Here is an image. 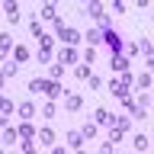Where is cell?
Segmentation results:
<instances>
[{
    "label": "cell",
    "mask_w": 154,
    "mask_h": 154,
    "mask_svg": "<svg viewBox=\"0 0 154 154\" xmlns=\"http://www.w3.org/2000/svg\"><path fill=\"white\" fill-rule=\"evenodd\" d=\"M84 3H87V0H84Z\"/></svg>",
    "instance_id": "42"
},
{
    "label": "cell",
    "mask_w": 154,
    "mask_h": 154,
    "mask_svg": "<svg viewBox=\"0 0 154 154\" xmlns=\"http://www.w3.org/2000/svg\"><path fill=\"white\" fill-rule=\"evenodd\" d=\"M112 71L116 74H125V71H128V55H125V51L112 55Z\"/></svg>",
    "instance_id": "10"
},
{
    "label": "cell",
    "mask_w": 154,
    "mask_h": 154,
    "mask_svg": "<svg viewBox=\"0 0 154 154\" xmlns=\"http://www.w3.org/2000/svg\"><path fill=\"white\" fill-rule=\"evenodd\" d=\"M58 61L61 64H77V45H64V48H58Z\"/></svg>",
    "instance_id": "6"
},
{
    "label": "cell",
    "mask_w": 154,
    "mask_h": 154,
    "mask_svg": "<svg viewBox=\"0 0 154 154\" xmlns=\"http://www.w3.org/2000/svg\"><path fill=\"white\" fill-rule=\"evenodd\" d=\"M16 112H19V119H32V116H35V103H16Z\"/></svg>",
    "instance_id": "16"
},
{
    "label": "cell",
    "mask_w": 154,
    "mask_h": 154,
    "mask_svg": "<svg viewBox=\"0 0 154 154\" xmlns=\"http://www.w3.org/2000/svg\"><path fill=\"white\" fill-rule=\"evenodd\" d=\"M135 3H138L141 10H148V7H151V0H135Z\"/></svg>",
    "instance_id": "40"
},
{
    "label": "cell",
    "mask_w": 154,
    "mask_h": 154,
    "mask_svg": "<svg viewBox=\"0 0 154 154\" xmlns=\"http://www.w3.org/2000/svg\"><path fill=\"white\" fill-rule=\"evenodd\" d=\"M51 26H55V35L61 38L64 45H80V42H84V32H80V29H74V26H67L64 19H55Z\"/></svg>",
    "instance_id": "1"
},
{
    "label": "cell",
    "mask_w": 154,
    "mask_h": 154,
    "mask_svg": "<svg viewBox=\"0 0 154 154\" xmlns=\"http://www.w3.org/2000/svg\"><path fill=\"white\" fill-rule=\"evenodd\" d=\"M138 51H141L144 58H154V45H151V38H141V42H138Z\"/></svg>",
    "instance_id": "26"
},
{
    "label": "cell",
    "mask_w": 154,
    "mask_h": 154,
    "mask_svg": "<svg viewBox=\"0 0 154 154\" xmlns=\"http://www.w3.org/2000/svg\"><path fill=\"white\" fill-rule=\"evenodd\" d=\"M42 93H45L48 100H58V96L64 93V87H61V80H55V77H51V80H42Z\"/></svg>",
    "instance_id": "5"
},
{
    "label": "cell",
    "mask_w": 154,
    "mask_h": 154,
    "mask_svg": "<svg viewBox=\"0 0 154 154\" xmlns=\"http://www.w3.org/2000/svg\"><path fill=\"white\" fill-rule=\"evenodd\" d=\"M109 90H112V93L119 96V100H122V96H128V90H132V84H125L122 77H119V80H109Z\"/></svg>",
    "instance_id": "9"
},
{
    "label": "cell",
    "mask_w": 154,
    "mask_h": 154,
    "mask_svg": "<svg viewBox=\"0 0 154 154\" xmlns=\"http://www.w3.org/2000/svg\"><path fill=\"white\" fill-rule=\"evenodd\" d=\"M16 132H19V141H23V151H26V154L35 151V132H38L35 125L29 122V119H23V122L16 125Z\"/></svg>",
    "instance_id": "2"
},
{
    "label": "cell",
    "mask_w": 154,
    "mask_h": 154,
    "mask_svg": "<svg viewBox=\"0 0 154 154\" xmlns=\"http://www.w3.org/2000/svg\"><path fill=\"white\" fill-rule=\"evenodd\" d=\"M96 132H100L96 122H84V125H80V135H84V138H96Z\"/></svg>",
    "instance_id": "24"
},
{
    "label": "cell",
    "mask_w": 154,
    "mask_h": 154,
    "mask_svg": "<svg viewBox=\"0 0 154 154\" xmlns=\"http://www.w3.org/2000/svg\"><path fill=\"white\" fill-rule=\"evenodd\" d=\"M42 19H58V0H45V7H42Z\"/></svg>",
    "instance_id": "12"
},
{
    "label": "cell",
    "mask_w": 154,
    "mask_h": 154,
    "mask_svg": "<svg viewBox=\"0 0 154 154\" xmlns=\"http://www.w3.org/2000/svg\"><path fill=\"white\" fill-rule=\"evenodd\" d=\"M135 84L141 87V90H148V87H151V71H144V74H135Z\"/></svg>",
    "instance_id": "28"
},
{
    "label": "cell",
    "mask_w": 154,
    "mask_h": 154,
    "mask_svg": "<svg viewBox=\"0 0 154 154\" xmlns=\"http://www.w3.org/2000/svg\"><path fill=\"white\" fill-rule=\"evenodd\" d=\"M135 103H138V106H144V109H148V103H151V96H148V90H144V93L138 96V100H135Z\"/></svg>",
    "instance_id": "37"
},
{
    "label": "cell",
    "mask_w": 154,
    "mask_h": 154,
    "mask_svg": "<svg viewBox=\"0 0 154 154\" xmlns=\"http://www.w3.org/2000/svg\"><path fill=\"white\" fill-rule=\"evenodd\" d=\"M42 112H45V119H55V112H58V109H55V103H48Z\"/></svg>",
    "instance_id": "38"
},
{
    "label": "cell",
    "mask_w": 154,
    "mask_h": 154,
    "mask_svg": "<svg viewBox=\"0 0 154 154\" xmlns=\"http://www.w3.org/2000/svg\"><path fill=\"white\" fill-rule=\"evenodd\" d=\"M64 109L67 112H80L84 109V96L80 93H64Z\"/></svg>",
    "instance_id": "7"
},
{
    "label": "cell",
    "mask_w": 154,
    "mask_h": 154,
    "mask_svg": "<svg viewBox=\"0 0 154 154\" xmlns=\"http://www.w3.org/2000/svg\"><path fill=\"white\" fill-rule=\"evenodd\" d=\"M90 67H93V64H84V61H80V64H74V77H77V80H87V77L93 74Z\"/></svg>",
    "instance_id": "20"
},
{
    "label": "cell",
    "mask_w": 154,
    "mask_h": 154,
    "mask_svg": "<svg viewBox=\"0 0 154 154\" xmlns=\"http://www.w3.org/2000/svg\"><path fill=\"white\" fill-rule=\"evenodd\" d=\"M0 87H3V74H0Z\"/></svg>",
    "instance_id": "41"
},
{
    "label": "cell",
    "mask_w": 154,
    "mask_h": 154,
    "mask_svg": "<svg viewBox=\"0 0 154 154\" xmlns=\"http://www.w3.org/2000/svg\"><path fill=\"white\" fill-rule=\"evenodd\" d=\"M38 48H55V38L42 32V35H38Z\"/></svg>",
    "instance_id": "31"
},
{
    "label": "cell",
    "mask_w": 154,
    "mask_h": 154,
    "mask_svg": "<svg viewBox=\"0 0 154 154\" xmlns=\"http://www.w3.org/2000/svg\"><path fill=\"white\" fill-rule=\"evenodd\" d=\"M10 55H13V61H16V64H26V61H29V48H26V45H13V51H10Z\"/></svg>",
    "instance_id": "14"
},
{
    "label": "cell",
    "mask_w": 154,
    "mask_h": 154,
    "mask_svg": "<svg viewBox=\"0 0 154 154\" xmlns=\"http://www.w3.org/2000/svg\"><path fill=\"white\" fill-rule=\"evenodd\" d=\"M96 58H100V48H93V45H87V48H84V58H80V61H84V64H93Z\"/></svg>",
    "instance_id": "23"
},
{
    "label": "cell",
    "mask_w": 154,
    "mask_h": 154,
    "mask_svg": "<svg viewBox=\"0 0 154 154\" xmlns=\"http://www.w3.org/2000/svg\"><path fill=\"white\" fill-rule=\"evenodd\" d=\"M103 42H106V48H109V51H112V55H119V51H122V38H119V32H116L112 26H106L103 29Z\"/></svg>",
    "instance_id": "3"
},
{
    "label": "cell",
    "mask_w": 154,
    "mask_h": 154,
    "mask_svg": "<svg viewBox=\"0 0 154 154\" xmlns=\"http://www.w3.org/2000/svg\"><path fill=\"white\" fill-rule=\"evenodd\" d=\"M0 74H3V77H16L19 74V64H16V61H7V64L0 67Z\"/></svg>",
    "instance_id": "27"
},
{
    "label": "cell",
    "mask_w": 154,
    "mask_h": 154,
    "mask_svg": "<svg viewBox=\"0 0 154 154\" xmlns=\"http://www.w3.org/2000/svg\"><path fill=\"white\" fill-rule=\"evenodd\" d=\"M51 77H55V80H58V77H64V64H61V61L51 64Z\"/></svg>",
    "instance_id": "34"
},
{
    "label": "cell",
    "mask_w": 154,
    "mask_h": 154,
    "mask_svg": "<svg viewBox=\"0 0 154 154\" xmlns=\"http://www.w3.org/2000/svg\"><path fill=\"white\" fill-rule=\"evenodd\" d=\"M109 128H112V132H109V141H112V144H116V141H122V135H125L122 128H116V125H109Z\"/></svg>",
    "instance_id": "33"
},
{
    "label": "cell",
    "mask_w": 154,
    "mask_h": 154,
    "mask_svg": "<svg viewBox=\"0 0 154 154\" xmlns=\"http://www.w3.org/2000/svg\"><path fill=\"white\" fill-rule=\"evenodd\" d=\"M93 122H96V125H112V122H116V116H112V112H106L103 106H100V109H96V116H93Z\"/></svg>",
    "instance_id": "15"
},
{
    "label": "cell",
    "mask_w": 154,
    "mask_h": 154,
    "mask_svg": "<svg viewBox=\"0 0 154 154\" xmlns=\"http://www.w3.org/2000/svg\"><path fill=\"white\" fill-rule=\"evenodd\" d=\"M84 38H87V45H100V42H103V29H100V26H93V29H87V32H84Z\"/></svg>",
    "instance_id": "11"
},
{
    "label": "cell",
    "mask_w": 154,
    "mask_h": 154,
    "mask_svg": "<svg viewBox=\"0 0 154 154\" xmlns=\"http://www.w3.org/2000/svg\"><path fill=\"white\" fill-rule=\"evenodd\" d=\"M0 3H3V10H7V19L16 26V23H19V3H16V0H0Z\"/></svg>",
    "instance_id": "8"
},
{
    "label": "cell",
    "mask_w": 154,
    "mask_h": 154,
    "mask_svg": "<svg viewBox=\"0 0 154 154\" xmlns=\"http://www.w3.org/2000/svg\"><path fill=\"white\" fill-rule=\"evenodd\" d=\"M10 51H13V38H10L7 32H0V58H7Z\"/></svg>",
    "instance_id": "19"
},
{
    "label": "cell",
    "mask_w": 154,
    "mask_h": 154,
    "mask_svg": "<svg viewBox=\"0 0 154 154\" xmlns=\"http://www.w3.org/2000/svg\"><path fill=\"white\" fill-rule=\"evenodd\" d=\"M16 138H19V132H16V128H10V125H3V144H13Z\"/></svg>",
    "instance_id": "29"
},
{
    "label": "cell",
    "mask_w": 154,
    "mask_h": 154,
    "mask_svg": "<svg viewBox=\"0 0 154 154\" xmlns=\"http://www.w3.org/2000/svg\"><path fill=\"white\" fill-rule=\"evenodd\" d=\"M87 84H90V90H100V87H103V80H100V77H93V74H90V77H87Z\"/></svg>",
    "instance_id": "36"
},
{
    "label": "cell",
    "mask_w": 154,
    "mask_h": 154,
    "mask_svg": "<svg viewBox=\"0 0 154 154\" xmlns=\"http://www.w3.org/2000/svg\"><path fill=\"white\" fill-rule=\"evenodd\" d=\"M87 13H90L93 19H100L106 13V10H103V0H87Z\"/></svg>",
    "instance_id": "17"
},
{
    "label": "cell",
    "mask_w": 154,
    "mask_h": 154,
    "mask_svg": "<svg viewBox=\"0 0 154 154\" xmlns=\"http://www.w3.org/2000/svg\"><path fill=\"white\" fill-rule=\"evenodd\" d=\"M51 55H55V48H38L35 61H38V64H51Z\"/></svg>",
    "instance_id": "25"
},
{
    "label": "cell",
    "mask_w": 154,
    "mask_h": 154,
    "mask_svg": "<svg viewBox=\"0 0 154 154\" xmlns=\"http://www.w3.org/2000/svg\"><path fill=\"white\" fill-rule=\"evenodd\" d=\"M29 93H42V77H32L29 80Z\"/></svg>",
    "instance_id": "32"
},
{
    "label": "cell",
    "mask_w": 154,
    "mask_h": 154,
    "mask_svg": "<svg viewBox=\"0 0 154 154\" xmlns=\"http://www.w3.org/2000/svg\"><path fill=\"white\" fill-rule=\"evenodd\" d=\"M112 148H116L112 141H103V144H100V154H112Z\"/></svg>",
    "instance_id": "39"
},
{
    "label": "cell",
    "mask_w": 154,
    "mask_h": 154,
    "mask_svg": "<svg viewBox=\"0 0 154 154\" xmlns=\"http://www.w3.org/2000/svg\"><path fill=\"white\" fill-rule=\"evenodd\" d=\"M42 32H45V29H42V19H38V16H29V35H42Z\"/></svg>",
    "instance_id": "22"
},
{
    "label": "cell",
    "mask_w": 154,
    "mask_h": 154,
    "mask_svg": "<svg viewBox=\"0 0 154 154\" xmlns=\"http://www.w3.org/2000/svg\"><path fill=\"white\" fill-rule=\"evenodd\" d=\"M125 10H128V7H125V0H112V13H119V16H122Z\"/></svg>",
    "instance_id": "35"
},
{
    "label": "cell",
    "mask_w": 154,
    "mask_h": 154,
    "mask_svg": "<svg viewBox=\"0 0 154 154\" xmlns=\"http://www.w3.org/2000/svg\"><path fill=\"white\" fill-rule=\"evenodd\" d=\"M132 144H135V151H148V144H151V141H148V135H138Z\"/></svg>",
    "instance_id": "30"
},
{
    "label": "cell",
    "mask_w": 154,
    "mask_h": 154,
    "mask_svg": "<svg viewBox=\"0 0 154 154\" xmlns=\"http://www.w3.org/2000/svg\"><path fill=\"white\" fill-rule=\"evenodd\" d=\"M38 144H45V148H51L55 144V128H38Z\"/></svg>",
    "instance_id": "13"
},
{
    "label": "cell",
    "mask_w": 154,
    "mask_h": 154,
    "mask_svg": "<svg viewBox=\"0 0 154 154\" xmlns=\"http://www.w3.org/2000/svg\"><path fill=\"white\" fill-rule=\"evenodd\" d=\"M119 103L125 106V112L132 116V119H144V116H148V109H144V106H138V103H135V100H132V93H128V96H122Z\"/></svg>",
    "instance_id": "4"
},
{
    "label": "cell",
    "mask_w": 154,
    "mask_h": 154,
    "mask_svg": "<svg viewBox=\"0 0 154 154\" xmlns=\"http://www.w3.org/2000/svg\"><path fill=\"white\" fill-rule=\"evenodd\" d=\"M84 141H87V138L77 132V128H71V132H67V144H71V148H77V151H80V148H84Z\"/></svg>",
    "instance_id": "18"
},
{
    "label": "cell",
    "mask_w": 154,
    "mask_h": 154,
    "mask_svg": "<svg viewBox=\"0 0 154 154\" xmlns=\"http://www.w3.org/2000/svg\"><path fill=\"white\" fill-rule=\"evenodd\" d=\"M0 112H3V116H10V112H16V103H13V100H10V96H3V93H0Z\"/></svg>",
    "instance_id": "21"
}]
</instances>
